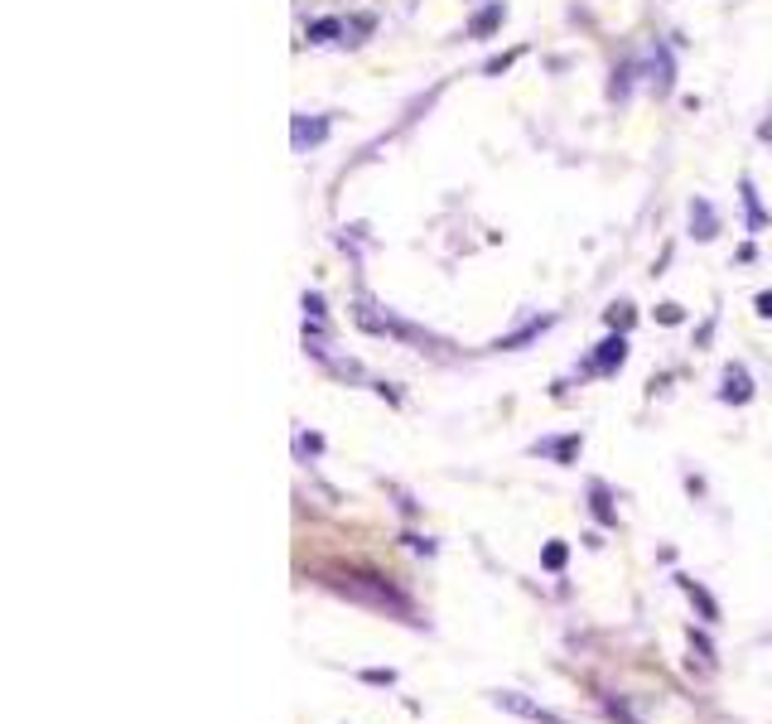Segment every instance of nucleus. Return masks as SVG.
Returning <instances> with one entry per match:
<instances>
[{
    "mask_svg": "<svg viewBox=\"0 0 772 724\" xmlns=\"http://www.w3.org/2000/svg\"><path fill=\"white\" fill-rule=\"evenodd\" d=\"M589 507H594V517H599V522H604V527H613V522H618V512H613V507H608V488L604 483H594V488H589Z\"/></svg>",
    "mask_w": 772,
    "mask_h": 724,
    "instance_id": "9",
    "label": "nucleus"
},
{
    "mask_svg": "<svg viewBox=\"0 0 772 724\" xmlns=\"http://www.w3.org/2000/svg\"><path fill=\"white\" fill-rule=\"evenodd\" d=\"M517 58H522V49H512V54H502V58H488V68H483V73H493V78H497V73H507Z\"/></svg>",
    "mask_w": 772,
    "mask_h": 724,
    "instance_id": "13",
    "label": "nucleus"
},
{
    "mask_svg": "<svg viewBox=\"0 0 772 724\" xmlns=\"http://www.w3.org/2000/svg\"><path fill=\"white\" fill-rule=\"evenodd\" d=\"M690 647H700V652L715 662V647H710V638H705V633H695V628H690Z\"/></svg>",
    "mask_w": 772,
    "mask_h": 724,
    "instance_id": "17",
    "label": "nucleus"
},
{
    "mask_svg": "<svg viewBox=\"0 0 772 724\" xmlns=\"http://www.w3.org/2000/svg\"><path fill=\"white\" fill-rule=\"evenodd\" d=\"M579 445H584V440H579V435H565V440H551V445H536V449H541V454H551L555 464H575Z\"/></svg>",
    "mask_w": 772,
    "mask_h": 724,
    "instance_id": "8",
    "label": "nucleus"
},
{
    "mask_svg": "<svg viewBox=\"0 0 772 724\" xmlns=\"http://www.w3.org/2000/svg\"><path fill=\"white\" fill-rule=\"evenodd\" d=\"M657 319H662V324H681L686 314H681V305H662L657 309Z\"/></svg>",
    "mask_w": 772,
    "mask_h": 724,
    "instance_id": "16",
    "label": "nucleus"
},
{
    "mask_svg": "<svg viewBox=\"0 0 772 724\" xmlns=\"http://www.w3.org/2000/svg\"><path fill=\"white\" fill-rule=\"evenodd\" d=\"M333 589H343L348 599H362L372 609H391V613H401V618H411V599H401L396 589H386V580H377V575H338Z\"/></svg>",
    "mask_w": 772,
    "mask_h": 724,
    "instance_id": "1",
    "label": "nucleus"
},
{
    "mask_svg": "<svg viewBox=\"0 0 772 724\" xmlns=\"http://www.w3.org/2000/svg\"><path fill=\"white\" fill-rule=\"evenodd\" d=\"M333 34H343V20H314L309 25V44H329Z\"/></svg>",
    "mask_w": 772,
    "mask_h": 724,
    "instance_id": "11",
    "label": "nucleus"
},
{
    "mask_svg": "<svg viewBox=\"0 0 772 724\" xmlns=\"http://www.w3.org/2000/svg\"><path fill=\"white\" fill-rule=\"evenodd\" d=\"M304 309H309L314 319H324V300H319V295H304Z\"/></svg>",
    "mask_w": 772,
    "mask_h": 724,
    "instance_id": "18",
    "label": "nucleus"
},
{
    "mask_svg": "<svg viewBox=\"0 0 772 724\" xmlns=\"http://www.w3.org/2000/svg\"><path fill=\"white\" fill-rule=\"evenodd\" d=\"M758 314H763V319H772V290H763V295H758Z\"/></svg>",
    "mask_w": 772,
    "mask_h": 724,
    "instance_id": "19",
    "label": "nucleus"
},
{
    "mask_svg": "<svg viewBox=\"0 0 772 724\" xmlns=\"http://www.w3.org/2000/svg\"><path fill=\"white\" fill-rule=\"evenodd\" d=\"M502 20H507V5H502V0H488V5L469 20V34L473 39H488L493 29H502Z\"/></svg>",
    "mask_w": 772,
    "mask_h": 724,
    "instance_id": "5",
    "label": "nucleus"
},
{
    "mask_svg": "<svg viewBox=\"0 0 772 724\" xmlns=\"http://www.w3.org/2000/svg\"><path fill=\"white\" fill-rule=\"evenodd\" d=\"M623 362H628V338L613 334V338H604V343H599V353L589 358V367H594L599 377H608V372H618Z\"/></svg>",
    "mask_w": 772,
    "mask_h": 724,
    "instance_id": "3",
    "label": "nucleus"
},
{
    "mask_svg": "<svg viewBox=\"0 0 772 724\" xmlns=\"http://www.w3.org/2000/svg\"><path fill=\"white\" fill-rule=\"evenodd\" d=\"M608 329H613V334H628V329H633V305H613V309H608Z\"/></svg>",
    "mask_w": 772,
    "mask_h": 724,
    "instance_id": "12",
    "label": "nucleus"
},
{
    "mask_svg": "<svg viewBox=\"0 0 772 724\" xmlns=\"http://www.w3.org/2000/svg\"><path fill=\"white\" fill-rule=\"evenodd\" d=\"M362 681H367V686H391V681H396V671L391 667H372V671H362Z\"/></svg>",
    "mask_w": 772,
    "mask_h": 724,
    "instance_id": "15",
    "label": "nucleus"
},
{
    "mask_svg": "<svg viewBox=\"0 0 772 724\" xmlns=\"http://www.w3.org/2000/svg\"><path fill=\"white\" fill-rule=\"evenodd\" d=\"M719 401H734V406L753 401V377H748L744 367H729V372H724V391H719Z\"/></svg>",
    "mask_w": 772,
    "mask_h": 724,
    "instance_id": "6",
    "label": "nucleus"
},
{
    "mask_svg": "<svg viewBox=\"0 0 772 724\" xmlns=\"http://www.w3.org/2000/svg\"><path fill=\"white\" fill-rule=\"evenodd\" d=\"M324 136H329V116H295V121H290L295 150H309V145H319Z\"/></svg>",
    "mask_w": 772,
    "mask_h": 724,
    "instance_id": "4",
    "label": "nucleus"
},
{
    "mask_svg": "<svg viewBox=\"0 0 772 724\" xmlns=\"http://www.w3.org/2000/svg\"><path fill=\"white\" fill-rule=\"evenodd\" d=\"M681 589H686V599L700 609V618H705V623H719V604H715V594H710V589L695 585V580H686V575H681Z\"/></svg>",
    "mask_w": 772,
    "mask_h": 724,
    "instance_id": "7",
    "label": "nucleus"
},
{
    "mask_svg": "<svg viewBox=\"0 0 772 724\" xmlns=\"http://www.w3.org/2000/svg\"><path fill=\"white\" fill-rule=\"evenodd\" d=\"M565 556H570V551H565L560 541H551V546H546V570H565Z\"/></svg>",
    "mask_w": 772,
    "mask_h": 724,
    "instance_id": "14",
    "label": "nucleus"
},
{
    "mask_svg": "<svg viewBox=\"0 0 772 724\" xmlns=\"http://www.w3.org/2000/svg\"><path fill=\"white\" fill-rule=\"evenodd\" d=\"M690 218H700V232H695L700 242L715 237V213H710V203H690Z\"/></svg>",
    "mask_w": 772,
    "mask_h": 724,
    "instance_id": "10",
    "label": "nucleus"
},
{
    "mask_svg": "<svg viewBox=\"0 0 772 724\" xmlns=\"http://www.w3.org/2000/svg\"><path fill=\"white\" fill-rule=\"evenodd\" d=\"M493 705L497 710H507V715H517V720H531V724H565V715H555V710H546V705L526 700L522 691H493Z\"/></svg>",
    "mask_w": 772,
    "mask_h": 724,
    "instance_id": "2",
    "label": "nucleus"
}]
</instances>
